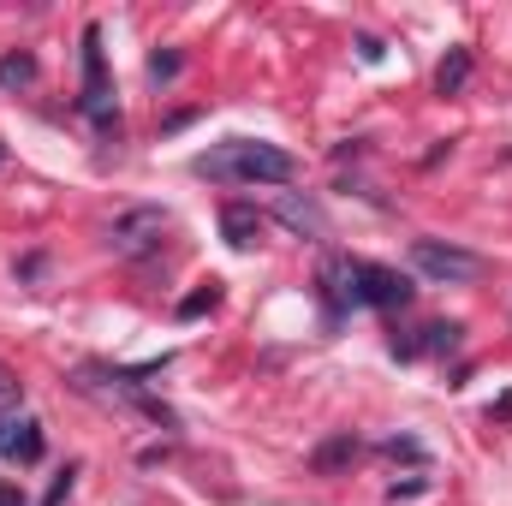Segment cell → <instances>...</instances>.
Masks as SVG:
<instances>
[{"label": "cell", "mask_w": 512, "mask_h": 506, "mask_svg": "<svg viewBox=\"0 0 512 506\" xmlns=\"http://www.w3.org/2000/svg\"><path fill=\"white\" fill-rule=\"evenodd\" d=\"M423 334H429V340H423V352H453V346H459V334H465V328H459V322H429V328H423Z\"/></svg>", "instance_id": "obj_13"}, {"label": "cell", "mask_w": 512, "mask_h": 506, "mask_svg": "<svg viewBox=\"0 0 512 506\" xmlns=\"http://www.w3.org/2000/svg\"><path fill=\"white\" fill-rule=\"evenodd\" d=\"M173 227V215L167 209H126V215H114L108 221V251L114 256H126V262H137V256H149L155 245H161V233Z\"/></svg>", "instance_id": "obj_3"}, {"label": "cell", "mask_w": 512, "mask_h": 506, "mask_svg": "<svg viewBox=\"0 0 512 506\" xmlns=\"http://www.w3.org/2000/svg\"><path fill=\"white\" fill-rule=\"evenodd\" d=\"M24 84H36V54H24V48L0 54V90H24Z\"/></svg>", "instance_id": "obj_10"}, {"label": "cell", "mask_w": 512, "mask_h": 506, "mask_svg": "<svg viewBox=\"0 0 512 506\" xmlns=\"http://www.w3.org/2000/svg\"><path fill=\"white\" fill-rule=\"evenodd\" d=\"M0 453H6L12 465H36V459H42V423H36V417L12 423V429H6V447H0Z\"/></svg>", "instance_id": "obj_8"}, {"label": "cell", "mask_w": 512, "mask_h": 506, "mask_svg": "<svg viewBox=\"0 0 512 506\" xmlns=\"http://www.w3.org/2000/svg\"><path fill=\"white\" fill-rule=\"evenodd\" d=\"M382 453L387 459H423V441H411V435H387Z\"/></svg>", "instance_id": "obj_14"}, {"label": "cell", "mask_w": 512, "mask_h": 506, "mask_svg": "<svg viewBox=\"0 0 512 506\" xmlns=\"http://www.w3.org/2000/svg\"><path fill=\"white\" fill-rule=\"evenodd\" d=\"M274 215H280L298 239H328V221H322V209H316L310 197H292V191H286V197L274 203Z\"/></svg>", "instance_id": "obj_6"}, {"label": "cell", "mask_w": 512, "mask_h": 506, "mask_svg": "<svg viewBox=\"0 0 512 506\" xmlns=\"http://www.w3.org/2000/svg\"><path fill=\"white\" fill-rule=\"evenodd\" d=\"M221 233H227L233 251H251L256 233H262V209H256V203H227V209H221Z\"/></svg>", "instance_id": "obj_7"}, {"label": "cell", "mask_w": 512, "mask_h": 506, "mask_svg": "<svg viewBox=\"0 0 512 506\" xmlns=\"http://www.w3.org/2000/svg\"><path fill=\"white\" fill-rule=\"evenodd\" d=\"M72 483H78V465H66V471L54 477V489H48V501H42V506H60L66 495H72Z\"/></svg>", "instance_id": "obj_16"}, {"label": "cell", "mask_w": 512, "mask_h": 506, "mask_svg": "<svg viewBox=\"0 0 512 506\" xmlns=\"http://www.w3.org/2000/svg\"><path fill=\"white\" fill-rule=\"evenodd\" d=\"M411 268L441 280V286H471L483 280V256L477 251H459V245H441V239H417L411 245Z\"/></svg>", "instance_id": "obj_4"}, {"label": "cell", "mask_w": 512, "mask_h": 506, "mask_svg": "<svg viewBox=\"0 0 512 506\" xmlns=\"http://www.w3.org/2000/svg\"><path fill=\"white\" fill-rule=\"evenodd\" d=\"M352 459H358V441H352V435H334L328 447H316V459H310V465H316L322 477H334V471H340V465H352Z\"/></svg>", "instance_id": "obj_11"}, {"label": "cell", "mask_w": 512, "mask_h": 506, "mask_svg": "<svg viewBox=\"0 0 512 506\" xmlns=\"http://www.w3.org/2000/svg\"><path fill=\"white\" fill-rule=\"evenodd\" d=\"M358 54H364V60L376 66V60H382V54H387V48H382V36H358Z\"/></svg>", "instance_id": "obj_18"}, {"label": "cell", "mask_w": 512, "mask_h": 506, "mask_svg": "<svg viewBox=\"0 0 512 506\" xmlns=\"http://www.w3.org/2000/svg\"><path fill=\"white\" fill-rule=\"evenodd\" d=\"M0 506H30V501H24V489H18V483H0Z\"/></svg>", "instance_id": "obj_19"}, {"label": "cell", "mask_w": 512, "mask_h": 506, "mask_svg": "<svg viewBox=\"0 0 512 506\" xmlns=\"http://www.w3.org/2000/svg\"><path fill=\"white\" fill-rule=\"evenodd\" d=\"M179 66H185V60H179L173 48H167V54H149V78H155V84H161V78H179Z\"/></svg>", "instance_id": "obj_15"}, {"label": "cell", "mask_w": 512, "mask_h": 506, "mask_svg": "<svg viewBox=\"0 0 512 506\" xmlns=\"http://www.w3.org/2000/svg\"><path fill=\"white\" fill-rule=\"evenodd\" d=\"M465 84H471V54H465V48H447V60L435 66V90H441V96H459Z\"/></svg>", "instance_id": "obj_9"}, {"label": "cell", "mask_w": 512, "mask_h": 506, "mask_svg": "<svg viewBox=\"0 0 512 506\" xmlns=\"http://www.w3.org/2000/svg\"><path fill=\"white\" fill-rule=\"evenodd\" d=\"M352 286H358V304L370 310H405L417 292L399 268H382V262H352Z\"/></svg>", "instance_id": "obj_5"}, {"label": "cell", "mask_w": 512, "mask_h": 506, "mask_svg": "<svg viewBox=\"0 0 512 506\" xmlns=\"http://www.w3.org/2000/svg\"><path fill=\"white\" fill-rule=\"evenodd\" d=\"M215 298H221V280H203V286H197V292H191V298L179 304V316L191 322V316H203V310H215Z\"/></svg>", "instance_id": "obj_12"}, {"label": "cell", "mask_w": 512, "mask_h": 506, "mask_svg": "<svg viewBox=\"0 0 512 506\" xmlns=\"http://www.w3.org/2000/svg\"><path fill=\"white\" fill-rule=\"evenodd\" d=\"M6 429H12V423H0V447H6Z\"/></svg>", "instance_id": "obj_20"}, {"label": "cell", "mask_w": 512, "mask_h": 506, "mask_svg": "<svg viewBox=\"0 0 512 506\" xmlns=\"http://www.w3.org/2000/svg\"><path fill=\"white\" fill-rule=\"evenodd\" d=\"M84 120L102 131V137H114V131H120V102H114V90H108L102 24H90V30H84Z\"/></svg>", "instance_id": "obj_2"}, {"label": "cell", "mask_w": 512, "mask_h": 506, "mask_svg": "<svg viewBox=\"0 0 512 506\" xmlns=\"http://www.w3.org/2000/svg\"><path fill=\"white\" fill-rule=\"evenodd\" d=\"M197 173L221 179V185H286V179H298V161L280 143L233 137V143H215L209 155H197Z\"/></svg>", "instance_id": "obj_1"}, {"label": "cell", "mask_w": 512, "mask_h": 506, "mask_svg": "<svg viewBox=\"0 0 512 506\" xmlns=\"http://www.w3.org/2000/svg\"><path fill=\"white\" fill-rule=\"evenodd\" d=\"M0 161H6V149H0Z\"/></svg>", "instance_id": "obj_21"}, {"label": "cell", "mask_w": 512, "mask_h": 506, "mask_svg": "<svg viewBox=\"0 0 512 506\" xmlns=\"http://www.w3.org/2000/svg\"><path fill=\"white\" fill-rule=\"evenodd\" d=\"M18 393H24V381L0 364V411H12V405H18Z\"/></svg>", "instance_id": "obj_17"}]
</instances>
